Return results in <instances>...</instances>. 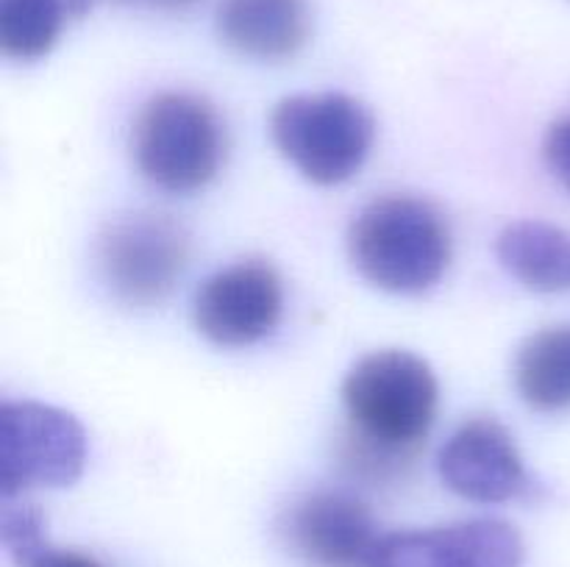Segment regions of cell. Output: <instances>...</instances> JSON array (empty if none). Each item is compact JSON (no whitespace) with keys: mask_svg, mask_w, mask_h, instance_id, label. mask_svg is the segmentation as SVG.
<instances>
[{"mask_svg":"<svg viewBox=\"0 0 570 567\" xmlns=\"http://www.w3.org/2000/svg\"><path fill=\"white\" fill-rule=\"evenodd\" d=\"M438 404V376L421 356L395 348L362 356L343 381V465L373 484L401 478L432 431Z\"/></svg>","mask_w":570,"mask_h":567,"instance_id":"cell-1","label":"cell"},{"mask_svg":"<svg viewBox=\"0 0 570 567\" xmlns=\"http://www.w3.org/2000/svg\"><path fill=\"white\" fill-rule=\"evenodd\" d=\"M354 267L373 287L399 295L426 292L451 261L443 211L415 195H384L354 217L348 231Z\"/></svg>","mask_w":570,"mask_h":567,"instance_id":"cell-2","label":"cell"},{"mask_svg":"<svg viewBox=\"0 0 570 567\" xmlns=\"http://www.w3.org/2000/svg\"><path fill=\"white\" fill-rule=\"evenodd\" d=\"M139 172L165 192L209 187L226 161V126L195 92H159L139 109L131 128Z\"/></svg>","mask_w":570,"mask_h":567,"instance_id":"cell-3","label":"cell"},{"mask_svg":"<svg viewBox=\"0 0 570 567\" xmlns=\"http://www.w3.org/2000/svg\"><path fill=\"white\" fill-rule=\"evenodd\" d=\"M278 153L317 187L348 181L367 161L376 120L362 100L345 92L293 94L271 115Z\"/></svg>","mask_w":570,"mask_h":567,"instance_id":"cell-4","label":"cell"},{"mask_svg":"<svg viewBox=\"0 0 570 567\" xmlns=\"http://www.w3.org/2000/svg\"><path fill=\"white\" fill-rule=\"evenodd\" d=\"M187 226L161 211H128L98 233L95 259L111 298L150 309L170 298L189 265Z\"/></svg>","mask_w":570,"mask_h":567,"instance_id":"cell-5","label":"cell"},{"mask_svg":"<svg viewBox=\"0 0 570 567\" xmlns=\"http://www.w3.org/2000/svg\"><path fill=\"white\" fill-rule=\"evenodd\" d=\"M87 465V431L70 411L39 400L0 406V495L70 487Z\"/></svg>","mask_w":570,"mask_h":567,"instance_id":"cell-6","label":"cell"},{"mask_svg":"<svg viewBox=\"0 0 570 567\" xmlns=\"http://www.w3.org/2000/svg\"><path fill=\"white\" fill-rule=\"evenodd\" d=\"M278 534L306 567H371L384 534L371 506L337 489H315L284 509Z\"/></svg>","mask_w":570,"mask_h":567,"instance_id":"cell-7","label":"cell"},{"mask_svg":"<svg viewBox=\"0 0 570 567\" xmlns=\"http://www.w3.org/2000/svg\"><path fill=\"white\" fill-rule=\"evenodd\" d=\"M284 284L265 259H243L206 278L195 295V328L220 348H248L278 328Z\"/></svg>","mask_w":570,"mask_h":567,"instance_id":"cell-8","label":"cell"},{"mask_svg":"<svg viewBox=\"0 0 570 567\" xmlns=\"http://www.w3.org/2000/svg\"><path fill=\"white\" fill-rule=\"evenodd\" d=\"M445 487L476 504H504L532 489L523 456L512 434L495 417L462 422L438 456Z\"/></svg>","mask_w":570,"mask_h":567,"instance_id":"cell-9","label":"cell"},{"mask_svg":"<svg viewBox=\"0 0 570 567\" xmlns=\"http://www.w3.org/2000/svg\"><path fill=\"white\" fill-rule=\"evenodd\" d=\"M523 539L504 520H462L387 534L371 567H521Z\"/></svg>","mask_w":570,"mask_h":567,"instance_id":"cell-10","label":"cell"},{"mask_svg":"<svg viewBox=\"0 0 570 567\" xmlns=\"http://www.w3.org/2000/svg\"><path fill=\"white\" fill-rule=\"evenodd\" d=\"M217 33L226 48L248 59H293L309 42V0H223Z\"/></svg>","mask_w":570,"mask_h":567,"instance_id":"cell-11","label":"cell"},{"mask_svg":"<svg viewBox=\"0 0 570 567\" xmlns=\"http://www.w3.org/2000/svg\"><path fill=\"white\" fill-rule=\"evenodd\" d=\"M495 256L532 292L570 289V233L543 220H515L495 239Z\"/></svg>","mask_w":570,"mask_h":567,"instance_id":"cell-12","label":"cell"},{"mask_svg":"<svg viewBox=\"0 0 570 567\" xmlns=\"http://www.w3.org/2000/svg\"><path fill=\"white\" fill-rule=\"evenodd\" d=\"M518 395L538 411L570 409V326H551L532 334L518 348Z\"/></svg>","mask_w":570,"mask_h":567,"instance_id":"cell-13","label":"cell"},{"mask_svg":"<svg viewBox=\"0 0 570 567\" xmlns=\"http://www.w3.org/2000/svg\"><path fill=\"white\" fill-rule=\"evenodd\" d=\"M89 9L92 0H0V50L14 61L42 59L65 22Z\"/></svg>","mask_w":570,"mask_h":567,"instance_id":"cell-14","label":"cell"},{"mask_svg":"<svg viewBox=\"0 0 570 567\" xmlns=\"http://www.w3.org/2000/svg\"><path fill=\"white\" fill-rule=\"evenodd\" d=\"M0 537L3 548L9 550L17 565H31L33 559L50 550L48 534H45V517L33 504L17 498H3L0 511Z\"/></svg>","mask_w":570,"mask_h":567,"instance_id":"cell-15","label":"cell"},{"mask_svg":"<svg viewBox=\"0 0 570 567\" xmlns=\"http://www.w3.org/2000/svg\"><path fill=\"white\" fill-rule=\"evenodd\" d=\"M543 159L551 176L570 192V117L549 128L543 142Z\"/></svg>","mask_w":570,"mask_h":567,"instance_id":"cell-16","label":"cell"},{"mask_svg":"<svg viewBox=\"0 0 570 567\" xmlns=\"http://www.w3.org/2000/svg\"><path fill=\"white\" fill-rule=\"evenodd\" d=\"M26 567H104L98 559H92V556L81 554V550H45L39 559H33L31 565Z\"/></svg>","mask_w":570,"mask_h":567,"instance_id":"cell-17","label":"cell"},{"mask_svg":"<svg viewBox=\"0 0 570 567\" xmlns=\"http://www.w3.org/2000/svg\"><path fill=\"white\" fill-rule=\"evenodd\" d=\"M115 3L148 6V9H159V11H189L193 6H198L200 0H115Z\"/></svg>","mask_w":570,"mask_h":567,"instance_id":"cell-18","label":"cell"}]
</instances>
